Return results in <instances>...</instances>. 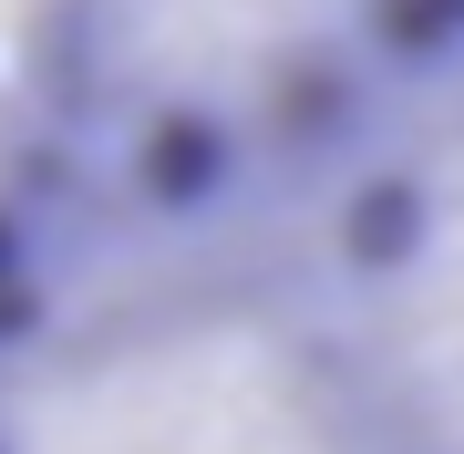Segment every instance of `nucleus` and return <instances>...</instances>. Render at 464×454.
Masks as SVG:
<instances>
[{
  "label": "nucleus",
  "instance_id": "nucleus-1",
  "mask_svg": "<svg viewBox=\"0 0 464 454\" xmlns=\"http://www.w3.org/2000/svg\"><path fill=\"white\" fill-rule=\"evenodd\" d=\"M0 454H402L331 269L145 258L0 352Z\"/></svg>",
  "mask_w": 464,
  "mask_h": 454
},
{
  "label": "nucleus",
  "instance_id": "nucleus-2",
  "mask_svg": "<svg viewBox=\"0 0 464 454\" xmlns=\"http://www.w3.org/2000/svg\"><path fill=\"white\" fill-rule=\"evenodd\" d=\"M413 0H52V83L134 135L299 124L372 52L413 42Z\"/></svg>",
  "mask_w": 464,
  "mask_h": 454
}]
</instances>
